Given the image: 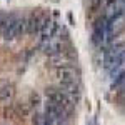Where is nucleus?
Here are the masks:
<instances>
[{
  "label": "nucleus",
  "mask_w": 125,
  "mask_h": 125,
  "mask_svg": "<svg viewBox=\"0 0 125 125\" xmlns=\"http://www.w3.org/2000/svg\"><path fill=\"white\" fill-rule=\"evenodd\" d=\"M45 97H47L48 102L63 107V108H67L68 112H70V108H72L73 104H75V97L68 95L67 92H63L62 88H47Z\"/></svg>",
  "instance_id": "nucleus-1"
},
{
  "label": "nucleus",
  "mask_w": 125,
  "mask_h": 125,
  "mask_svg": "<svg viewBox=\"0 0 125 125\" xmlns=\"http://www.w3.org/2000/svg\"><path fill=\"white\" fill-rule=\"evenodd\" d=\"M124 55H125V43L124 42L114 43L108 50H105V55H104V67H105V70H110Z\"/></svg>",
  "instance_id": "nucleus-2"
},
{
  "label": "nucleus",
  "mask_w": 125,
  "mask_h": 125,
  "mask_svg": "<svg viewBox=\"0 0 125 125\" xmlns=\"http://www.w3.org/2000/svg\"><path fill=\"white\" fill-rule=\"evenodd\" d=\"M57 77L60 83H72V82H78V72L73 67H58Z\"/></svg>",
  "instance_id": "nucleus-3"
},
{
  "label": "nucleus",
  "mask_w": 125,
  "mask_h": 125,
  "mask_svg": "<svg viewBox=\"0 0 125 125\" xmlns=\"http://www.w3.org/2000/svg\"><path fill=\"white\" fill-rule=\"evenodd\" d=\"M42 50L50 55V57H55L58 53H62L63 52V45H62V42L55 37V39H50V40H43L42 42Z\"/></svg>",
  "instance_id": "nucleus-4"
},
{
  "label": "nucleus",
  "mask_w": 125,
  "mask_h": 125,
  "mask_svg": "<svg viewBox=\"0 0 125 125\" xmlns=\"http://www.w3.org/2000/svg\"><path fill=\"white\" fill-rule=\"evenodd\" d=\"M47 19H43L42 15H32L29 19H25V33H37L43 27V23Z\"/></svg>",
  "instance_id": "nucleus-5"
},
{
  "label": "nucleus",
  "mask_w": 125,
  "mask_h": 125,
  "mask_svg": "<svg viewBox=\"0 0 125 125\" xmlns=\"http://www.w3.org/2000/svg\"><path fill=\"white\" fill-rule=\"evenodd\" d=\"M58 30H60V27H58L57 22H53V20H48L43 23V27L40 29V35H42V42L43 40H50V39H55L58 33Z\"/></svg>",
  "instance_id": "nucleus-6"
},
{
  "label": "nucleus",
  "mask_w": 125,
  "mask_h": 125,
  "mask_svg": "<svg viewBox=\"0 0 125 125\" xmlns=\"http://www.w3.org/2000/svg\"><path fill=\"white\" fill-rule=\"evenodd\" d=\"M108 72H110V77H112V80H115L117 77H120V75L125 72V55L120 58V60H118V62H117V63H115L112 68H110Z\"/></svg>",
  "instance_id": "nucleus-7"
},
{
  "label": "nucleus",
  "mask_w": 125,
  "mask_h": 125,
  "mask_svg": "<svg viewBox=\"0 0 125 125\" xmlns=\"http://www.w3.org/2000/svg\"><path fill=\"white\" fill-rule=\"evenodd\" d=\"M13 87L12 85H3L0 88V102H5V104H9L12 102V98H13Z\"/></svg>",
  "instance_id": "nucleus-8"
},
{
  "label": "nucleus",
  "mask_w": 125,
  "mask_h": 125,
  "mask_svg": "<svg viewBox=\"0 0 125 125\" xmlns=\"http://www.w3.org/2000/svg\"><path fill=\"white\" fill-rule=\"evenodd\" d=\"M114 88H117V90H124L125 88V72L120 75V77H117L115 80H114Z\"/></svg>",
  "instance_id": "nucleus-9"
}]
</instances>
